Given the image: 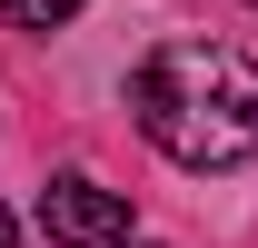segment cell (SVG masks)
Returning a JSON list of instances; mask_svg holds the SVG:
<instances>
[{"label": "cell", "mask_w": 258, "mask_h": 248, "mask_svg": "<svg viewBox=\"0 0 258 248\" xmlns=\"http://www.w3.org/2000/svg\"><path fill=\"white\" fill-rule=\"evenodd\" d=\"M129 109H139V139L199 179L258 159V60L238 40H199V30L159 40L129 70Z\"/></svg>", "instance_id": "obj_1"}, {"label": "cell", "mask_w": 258, "mask_h": 248, "mask_svg": "<svg viewBox=\"0 0 258 248\" xmlns=\"http://www.w3.org/2000/svg\"><path fill=\"white\" fill-rule=\"evenodd\" d=\"M40 228H50L60 248H119V238H129V199L70 169V179L40 189Z\"/></svg>", "instance_id": "obj_2"}, {"label": "cell", "mask_w": 258, "mask_h": 248, "mask_svg": "<svg viewBox=\"0 0 258 248\" xmlns=\"http://www.w3.org/2000/svg\"><path fill=\"white\" fill-rule=\"evenodd\" d=\"M0 10H10L20 30H60V20H80V10H90V0H0Z\"/></svg>", "instance_id": "obj_3"}, {"label": "cell", "mask_w": 258, "mask_h": 248, "mask_svg": "<svg viewBox=\"0 0 258 248\" xmlns=\"http://www.w3.org/2000/svg\"><path fill=\"white\" fill-rule=\"evenodd\" d=\"M0 248H20V228H10V209H0Z\"/></svg>", "instance_id": "obj_4"}, {"label": "cell", "mask_w": 258, "mask_h": 248, "mask_svg": "<svg viewBox=\"0 0 258 248\" xmlns=\"http://www.w3.org/2000/svg\"><path fill=\"white\" fill-rule=\"evenodd\" d=\"M119 248H129V238H119Z\"/></svg>", "instance_id": "obj_5"}]
</instances>
